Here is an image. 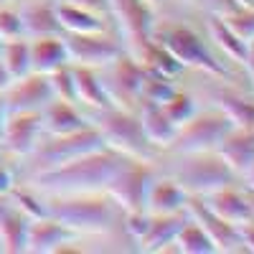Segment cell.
I'll use <instances>...</instances> for the list:
<instances>
[{
	"label": "cell",
	"mask_w": 254,
	"mask_h": 254,
	"mask_svg": "<svg viewBox=\"0 0 254 254\" xmlns=\"http://www.w3.org/2000/svg\"><path fill=\"white\" fill-rule=\"evenodd\" d=\"M193 13L181 10H158V20L153 26L150 38L160 44L186 71H196L211 79H229V81H247L242 71H237L229 61H224L214 46L208 44L201 23L190 20ZM201 18V15H198ZM249 84V81H247Z\"/></svg>",
	"instance_id": "6da1fadb"
},
{
	"label": "cell",
	"mask_w": 254,
	"mask_h": 254,
	"mask_svg": "<svg viewBox=\"0 0 254 254\" xmlns=\"http://www.w3.org/2000/svg\"><path fill=\"white\" fill-rule=\"evenodd\" d=\"M127 155L102 145L97 150L76 155L61 165L46 168L38 173H28L20 181L33 186L44 196H61V193H97L107 190L117 168L125 163Z\"/></svg>",
	"instance_id": "7a4b0ae2"
},
{
	"label": "cell",
	"mask_w": 254,
	"mask_h": 254,
	"mask_svg": "<svg viewBox=\"0 0 254 254\" xmlns=\"http://www.w3.org/2000/svg\"><path fill=\"white\" fill-rule=\"evenodd\" d=\"M158 171L171 176L190 198H201L211 190H219L231 183H242V178L224 163L216 150L201 153H160Z\"/></svg>",
	"instance_id": "3957f363"
},
{
	"label": "cell",
	"mask_w": 254,
	"mask_h": 254,
	"mask_svg": "<svg viewBox=\"0 0 254 254\" xmlns=\"http://www.w3.org/2000/svg\"><path fill=\"white\" fill-rule=\"evenodd\" d=\"M87 117L94 125V130L102 135L107 147H112V150H117L127 158L158 160L160 150L147 142L137 110H125V107H115L112 104V107L87 112Z\"/></svg>",
	"instance_id": "277c9868"
},
{
	"label": "cell",
	"mask_w": 254,
	"mask_h": 254,
	"mask_svg": "<svg viewBox=\"0 0 254 254\" xmlns=\"http://www.w3.org/2000/svg\"><path fill=\"white\" fill-rule=\"evenodd\" d=\"M102 145H104V140L94 130V125H87L84 130H76V132H69V135H46L44 132L33 150L20 160L23 163V176L46 171V168H54V165H61V163H66V160H71L76 155L97 150V147H102Z\"/></svg>",
	"instance_id": "5b68a950"
},
{
	"label": "cell",
	"mask_w": 254,
	"mask_h": 254,
	"mask_svg": "<svg viewBox=\"0 0 254 254\" xmlns=\"http://www.w3.org/2000/svg\"><path fill=\"white\" fill-rule=\"evenodd\" d=\"M231 130V120L214 104L198 107L193 117H188L178 125L176 137L165 153H201V150H216L221 137Z\"/></svg>",
	"instance_id": "8992f818"
},
{
	"label": "cell",
	"mask_w": 254,
	"mask_h": 254,
	"mask_svg": "<svg viewBox=\"0 0 254 254\" xmlns=\"http://www.w3.org/2000/svg\"><path fill=\"white\" fill-rule=\"evenodd\" d=\"M107 10L125 51L135 56L150 41L158 20V5L153 0H107Z\"/></svg>",
	"instance_id": "52a82bcc"
},
{
	"label": "cell",
	"mask_w": 254,
	"mask_h": 254,
	"mask_svg": "<svg viewBox=\"0 0 254 254\" xmlns=\"http://www.w3.org/2000/svg\"><path fill=\"white\" fill-rule=\"evenodd\" d=\"M99 76L115 107L137 110L140 87L145 79V66L140 59H135L130 51H122L120 56H115L110 64H104L99 69Z\"/></svg>",
	"instance_id": "ba28073f"
},
{
	"label": "cell",
	"mask_w": 254,
	"mask_h": 254,
	"mask_svg": "<svg viewBox=\"0 0 254 254\" xmlns=\"http://www.w3.org/2000/svg\"><path fill=\"white\" fill-rule=\"evenodd\" d=\"M158 176L155 160H137V158H125V163L117 168L112 176L107 193L120 203L122 211H137L145 208V196L150 188L153 178Z\"/></svg>",
	"instance_id": "9c48e42d"
},
{
	"label": "cell",
	"mask_w": 254,
	"mask_h": 254,
	"mask_svg": "<svg viewBox=\"0 0 254 254\" xmlns=\"http://www.w3.org/2000/svg\"><path fill=\"white\" fill-rule=\"evenodd\" d=\"M64 44H66L69 64L94 66V69H102L104 64H110L115 56L125 51L122 38L117 36L115 28H104L94 33H64Z\"/></svg>",
	"instance_id": "30bf717a"
},
{
	"label": "cell",
	"mask_w": 254,
	"mask_h": 254,
	"mask_svg": "<svg viewBox=\"0 0 254 254\" xmlns=\"http://www.w3.org/2000/svg\"><path fill=\"white\" fill-rule=\"evenodd\" d=\"M3 99L8 112H41L54 99L49 74L28 71L26 76L8 81L3 89Z\"/></svg>",
	"instance_id": "8fae6325"
},
{
	"label": "cell",
	"mask_w": 254,
	"mask_h": 254,
	"mask_svg": "<svg viewBox=\"0 0 254 254\" xmlns=\"http://www.w3.org/2000/svg\"><path fill=\"white\" fill-rule=\"evenodd\" d=\"M44 135V125H41V112H8V120L0 132V147L5 155L23 160L36 142Z\"/></svg>",
	"instance_id": "7c38bea8"
},
{
	"label": "cell",
	"mask_w": 254,
	"mask_h": 254,
	"mask_svg": "<svg viewBox=\"0 0 254 254\" xmlns=\"http://www.w3.org/2000/svg\"><path fill=\"white\" fill-rule=\"evenodd\" d=\"M188 216L206 231V237H208L211 242H214L216 254H237V252H244L239 226L224 221V219H221L219 214H214V211H211L201 198H190V201H188Z\"/></svg>",
	"instance_id": "4fadbf2b"
},
{
	"label": "cell",
	"mask_w": 254,
	"mask_h": 254,
	"mask_svg": "<svg viewBox=\"0 0 254 254\" xmlns=\"http://www.w3.org/2000/svg\"><path fill=\"white\" fill-rule=\"evenodd\" d=\"M201 26H203V33L208 38V44L214 46V51L224 61H229L237 71L244 74V59H247V44H249V41L239 38L219 15L206 13V10L201 13Z\"/></svg>",
	"instance_id": "5bb4252c"
},
{
	"label": "cell",
	"mask_w": 254,
	"mask_h": 254,
	"mask_svg": "<svg viewBox=\"0 0 254 254\" xmlns=\"http://www.w3.org/2000/svg\"><path fill=\"white\" fill-rule=\"evenodd\" d=\"M201 201L214 214H219L224 221L234 224V226H242L249 219H254V208H252L244 183H231V186H224L219 190H211V193L201 196Z\"/></svg>",
	"instance_id": "9a60e30c"
},
{
	"label": "cell",
	"mask_w": 254,
	"mask_h": 254,
	"mask_svg": "<svg viewBox=\"0 0 254 254\" xmlns=\"http://www.w3.org/2000/svg\"><path fill=\"white\" fill-rule=\"evenodd\" d=\"M188 219V208L178 214H150L142 239L137 242V252H153V254H165V252H178L176 247V234Z\"/></svg>",
	"instance_id": "2e32d148"
},
{
	"label": "cell",
	"mask_w": 254,
	"mask_h": 254,
	"mask_svg": "<svg viewBox=\"0 0 254 254\" xmlns=\"http://www.w3.org/2000/svg\"><path fill=\"white\" fill-rule=\"evenodd\" d=\"M74 231L69 226H64L59 219L54 216H38V219H31L28 224V237H26V252L28 254H59L61 244L71 242Z\"/></svg>",
	"instance_id": "e0dca14e"
},
{
	"label": "cell",
	"mask_w": 254,
	"mask_h": 254,
	"mask_svg": "<svg viewBox=\"0 0 254 254\" xmlns=\"http://www.w3.org/2000/svg\"><path fill=\"white\" fill-rule=\"evenodd\" d=\"M41 125H44L46 135H69L76 130H84L89 122L87 112H84L76 102H66L54 97L44 110H41Z\"/></svg>",
	"instance_id": "ac0fdd59"
},
{
	"label": "cell",
	"mask_w": 254,
	"mask_h": 254,
	"mask_svg": "<svg viewBox=\"0 0 254 254\" xmlns=\"http://www.w3.org/2000/svg\"><path fill=\"white\" fill-rule=\"evenodd\" d=\"M18 13L23 20V36H61V26L56 18V0H18Z\"/></svg>",
	"instance_id": "d6986e66"
},
{
	"label": "cell",
	"mask_w": 254,
	"mask_h": 254,
	"mask_svg": "<svg viewBox=\"0 0 254 254\" xmlns=\"http://www.w3.org/2000/svg\"><path fill=\"white\" fill-rule=\"evenodd\" d=\"M31 219L20 211L10 196H0V249L8 254H26Z\"/></svg>",
	"instance_id": "ffe728a7"
},
{
	"label": "cell",
	"mask_w": 254,
	"mask_h": 254,
	"mask_svg": "<svg viewBox=\"0 0 254 254\" xmlns=\"http://www.w3.org/2000/svg\"><path fill=\"white\" fill-rule=\"evenodd\" d=\"M190 196L163 171H158V176L153 178L150 188L145 196V211L150 214H178V211L188 208Z\"/></svg>",
	"instance_id": "44dd1931"
},
{
	"label": "cell",
	"mask_w": 254,
	"mask_h": 254,
	"mask_svg": "<svg viewBox=\"0 0 254 254\" xmlns=\"http://www.w3.org/2000/svg\"><path fill=\"white\" fill-rule=\"evenodd\" d=\"M74 69V102L84 112H94V110H104L112 107V99L104 89V81L99 76V69L94 66H79L71 64Z\"/></svg>",
	"instance_id": "7402d4cb"
},
{
	"label": "cell",
	"mask_w": 254,
	"mask_h": 254,
	"mask_svg": "<svg viewBox=\"0 0 254 254\" xmlns=\"http://www.w3.org/2000/svg\"><path fill=\"white\" fill-rule=\"evenodd\" d=\"M216 153L224 158V163L234 171L239 178L244 176V171L254 160V130L247 127H237L231 125V130L221 137V142L216 145Z\"/></svg>",
	"instance_id": "603a6c76"
},
{
	"label": "cell",
	"mask_w": 254,
	"mask_h": 254,
	"mask_svg": "<svg viewBox=\"0 0 254 254\" xmlns=\"http://www.w3.org/2000/svg\"><path fill=\"white\" fill-rule=\"evenodd\" d=\"M56 18L64 33H94L104 28H115L110 15L89 10V8L69 5V3H56Z\"/></svg>",
	"instance_id": "cb8c5ba5"
},
{
	"label": "cell",
	"mask_w": 254,
	"mask_h": 254,
	"mask_svg": "<svg viewBox=\"0 0 254 254\" xmlns=\"http://www.w3.org/2000/svg\"><path fill=\"white\" fill-rule=\"evenodd\" d=\"M137 117H140V125H142V132H145L147 142L153 147H158L160 153H165L168 147H171L178 127L168 120V115L160 110V104H150V102L140 104Z\"/></svg>",
	"instance_id": "d4e9b609"
},
{
	"label": "cell",
	"mask_w": 254,
	"mask_h": 254,
	"mask_svg": "<svg viewBox=\"0 0 254 254\" xmlns=\"http://www.w3.org/2000/svg\"><path fill=\"white\" fill-rule=\"evenodd\" d=\"M31 46V71L38 74H51L54 69L69 64L66 44H64V33L61 36H41V38H28Z\"/></svg>",
	"instance_id": "484cf974"
},
{
	"label": "cell",
	"mask_w": 254,
	"mask_h": 254,
	"mask_svg": "<svg viewBox=\"0 0 254 254\" xmlns=\"http://www.w3.org/2000/svg\"><path fill=\"white\" fill-rule=\"evenodd\" d=\"M0 64L8 74V79H20L31 71V46L28 38H10L0 41Z\"/></svg>",
	"instance_id": "4316f807"
},
{
	"label": "cell",
	"mask_w": 254,
	"mask_h": 254,
	"mask_svg": "<svg viewBox=\"0 0 254 254\" xmlns=\"http://www.w3.org/2000/svg\"><path fill=\"white\" fill-rule=\"evenodd\" d=\"M198 107H201V104H198V97L190 92V89H183L181 84L160 102V110L168 115V120H171L176 127L183 125L188 117H193Z\"/></svg>",
	"instance_id": "83f0119b"
},
{
	"label": "cell",
	"mask_w": 254,
	"mask_h": 254,
	"mask_svg": "<svg viewBox=\"0 0 254 254\" xmlns=\"http://www.w3.org/2000/svg\"><path fill=\"white\" fill-rule=\"evenodd\" d=\"M176 244L181 254H216V247L206 237V231L193 221V219H186V224L178 229L176 234Z\"/></svg>",
	"instance_id": "f1b7e54d"
},
{
	"label": "cell",
	"mask_w": 254,
	"mask_h": 254,
	"mask_svg": "<svg viewBox=\"0 0 254 254\" xmlns=\"http://www.w3.org/2000/svg\"><path fill=\"white\" fill-rule=\"evenodd\" d=\"M176 87H178L176 79H168V76H163L158 71L145 69V79H142V87H140V104H145V102L160 104ZM140 104H137V107H140Z\"/></svg>",
	"instance_id": "f546056e"
},
{
	"label": "cell",
	"mask_w": 254,
	"mask_h": 254,
	"mask_svg": "<svg viewBox=\"0 0 254 254\" xmlns=\"http://www.w3.org/2000/svg\"><path fill=\"white\" fill-rule=\"evenodd\" d=\"M224 23L234 31L239 38L252 41L254 38V5H239L226 15H219Z\"/></svg>",
	"instance_id": "4dcf8cb0"
},
{
	"label": "cell",
	"mask_w": 254,
	"mask_h": 254,
	"mask_svg": "<svg viewBox=\"0 0 254 254\" xmlns=\"http://www.w3.org/2000/svg\"><path fill=\"white\" fill-rule=\"evenodd\" d=\"M49 81H51L54 97L74 102V69H71V64H64V66L54 69L49 74Z\"/></svg>",
	"instance_id": "1f68e13d"
},
{
	"label": "cell",
	"mask_w": 254,
	"mask_h": 254,
	"mask_svg": "<svg viewBox=\"0 0 254 254\" xmlns=\"http://www.w3.org/2000/svg\"><path fill=\"white\" fill-rule=\"evenodd\" d=\"M23 38V20H20L18 5H0V41Z\"/></svg>",
	"instance_id": "d6a6232c"
},
{
	"label": "cell",
	"mask_w": 254,
	"mask_h": 254,
	"mask_svg": "<svg viewBox=\"0 0 254 254\" xmlns=\"http://www.w3.org/2000/svg\"><path fill=\"white\" fill-rule=\"evenodd\" d=\"M208 0H160L158 10H181V13H203Z\"/></svg>",
	"instance_id": "836d02e7"
},
{
	"label": "cell",
	"mask_w": 254,
	"mask_h": 254,
	"mask_svg": "<svg viewBox=\"0 0 254 254\" xmlns=\"http://www.w3.org/2000/svg\"><path fill=\"white\" fill-rule=\"evenodd\" d=\"M18 173H15V168L8 163V158L0 160V196H8L10 190L18 186Z\"/></svg>",
	"instance_id": "e575fe53"
},
{
	"label": "cell",
	"mask_w": 254,
	"mask_h": 254,
	"mask_svg": "<svg viewBox=\"0 0 254 254\" xmlns=\"http://www.w3.org/2000/svg\"><path fill=\"white\" fill-rule=\"evenodd\" d=\"M56 3H69V5L89 8V10H97V13L110 15V10H107V0H56Z\"/></svg>",
	"instance_id": "d590c367"
},
{
	"label": "cell",
	"mask_w": 254,
	"mask_h": 254,
	"mask_svg": "<svg viewBox=\"0 0 254 254\" xmlns=\"http://www.w3.org/2000/svg\"><path fill=\"white\" fill-rule=\"evenodd\" d=\"M244 76L249 81V87L254 92V38L247 44V59H244Z\"/></svg>",
	"instance_id": "8d00e7d4"
},
{
	"label": "cell",
	"mask_w": 254,
	"mask_h": 254,
	"mask_svg": "<svg viewBox=\"0 0 254 254\" xmlns=\"http://www.w3.org/2000/svg\"><path fill=\"white\" fill-rule=\"evenodd\" d=\"M239 234H242L244 252H252V254H254V219H249L247 224L239 226Z\"/></svg>",
	"instance_id": "74e56055"
},
{
	"label": "cell",
	"mask_w": 254,
	"mask_h": 254,
	"mask_svg": "<svg viewBox=\"0 0 254 254\" xmlns=\"http://www.w3.org/2000/svg\"><path fill=\"white\" fill-rule=\"evenodd\" d=\"M242 183L249 188V190H254V160H252V165L244 171V176H242Z\"/></svg>",
	"instance_id": "f35d334b"
},
{
	"label": "cell",
	"mask_w": 254,
	"mask_h": 254,
	"mask_svg": "<svg viewBox=\"0 0 254 254\" xmlns=\"http://www.w3.org/2000/svg\"><path fill=\"white\" fill-rule=\"evenodd\" d=\"M8 120V107H5V99H3V92H0V132H3V125Z\"/></svg>",
	"instance_id": "ab89813d"
},
{
	"label": "cell",
	"mask_w": 254,
	"mask_h": 254,
	"mask_svg": "<svg viewBox=\"0 0 254 254\" xmlns=\"http://www.w3.org/2000/svg\"><path fill=\"white\" fill-rule=\"evenodd\" d=\"M10 79H8V74H5V69H3V64H0V92L5 89V84H8Z\"/></svg>",
	"instance_id": "60d3db41"
},
{
	"label": "cell",
	"mask_w": 254,
	"mask_h": 254,
	"mask_svg": "<svg viewBox=\"0 0 254 254\" xmlns=\"http://www.w3.org/2000/svg\"><path fill=\"white\" fill-rule=\"evenodd\" d=\"M244 188H247V186H244ZM247 193H249V201H252V208H254V190H249V188H247Z\"/></svg>",
	"instance_id": "b9f144b4"
},
{
	"label": "cell",
	"mask_w": 254,
	"mask_h": 254,
	"mask_svg": "<svg viewBox=\"0 0 254 254\" xmlns=\"http://www.w3.org/2000/svg\"><path fill=\"white\" fill-rule=\"evenodd\" d=\"M239 5H254V0H237Z\"/></svg>",
	"instance_id": "7bdbcfd3"
},
{
	"label": "cell",
	"mask_w": 254,
	"mask_h": 254,
	"mask_svg": "<svg viewBox=\"0 0 254 254\" xmlns=\"http://www.w3.org/2000/svg\"><path fill=\"white\" fill-rule=\"evenodd\" d=\"M5 158V150H3V147H0V160H3Z\"/></svg>",
	"instance_id": "ee69618b"
},
{
	"label": "cell",
	"mask_w": 254,
	"mask_h": 254,
	"mask_svg": "<svg viewBox=\"0 0 254 254\" xmlns=\"http://www.w3.org/2000/svg\"><path fill=\"white\" fill-rule=\"evenodd\" d=\"M3 3H10V0H0V5H3Z\"/></svg>",
	"instance_id": "f6af8a7d"
},
{
	"label": "cell",
	"mask_w": 254,
	"mask_h": 254,
	"mask_svg": "<svg viewBox=\"0 0 254 254\" xmlns=\"http://www.w3.org/2000/svg\"><path fill=\"white\" fill-rule=\"evenodd\" d=\"M153 3H155V5H160V0H153Z\"/></svg>",
	"instance_id": "bcb514c9"
}]
</instances>
